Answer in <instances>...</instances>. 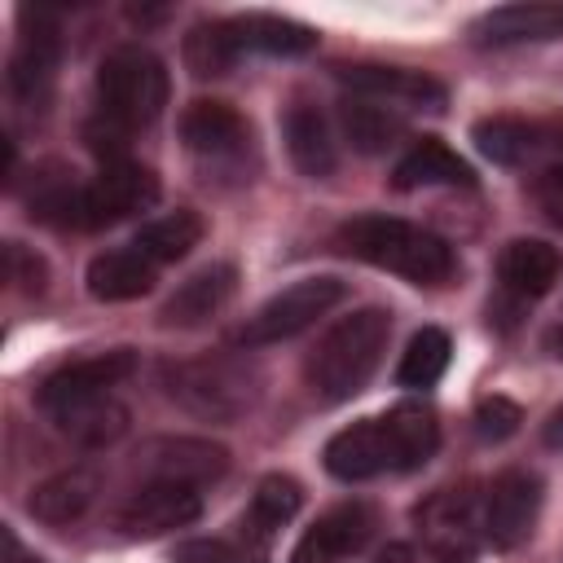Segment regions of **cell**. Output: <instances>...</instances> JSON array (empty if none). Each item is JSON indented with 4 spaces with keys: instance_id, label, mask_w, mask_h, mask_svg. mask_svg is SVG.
<instances>
[{
    "instance_id": "cell-1",
    "label": "cell",
    "mask_w": 563,
    "mask_h": 563,
    "mask_svg": "<svg viewBox=\"0 0 563 563\" xmlns=\"http://www.w3.org/2000/svg\"><path fill=\"white\" fill-rule=\"evenodd\" d=\"M440 444V422L431 405H396L383 418H361L325 444V471L334 479H374L383 471H413Z\"/></svg>"
},
{
    "instance_id": "cell-2",
    "label": "cell",
    "mask_w": 563,
    "mask_h": 563,
    "mask_svg": "<svg viewBox=\"0 0 563 563\" xmlns=\"http://www.w3.org/2000/svg\"><path fill=\"white\" fill-rule=\"evenodd\" d=\"M339 242L356 260L400 273L418 286H444L457 273V255L444 238H435L409 220H396V216H356L339 229Z\"/></svg>"
},
{
    "instance_id": "cell-3",
    "label": "cell",
    "mask_w": 563,
    "mask_h": 563,
    "mask_svg": "<svg viewBox=\"0 0 563 563\" xmlns=\"http://www.w3.org/2000/svg\"><path fill=\"white\" fill-rule=\"evenodd\" d=\"M158 202V176L132 158L106 163L92 185H53L35 198V211L44 220L70 224V229H101L114 220H128Z\"/></svg>"
},
{
    "instance_id": "cell-4",
    "label": "cell",
    "mask_w": 563,
    "mask_h": 563,
    "mask_svg": "<svg viewBox=\"0 0 563 563\" xmlns=\"http://www.w3.org/2000/svg\"><path fill=\"white\" fill-rule=\"evenodd\" d=\"M387 339H391V312L387 308H356L352 317L334 321L308 356L312 391L321 400L356 396L374 378V369L387 352Z\"/></svg>"
},
{
    "instance_id": "cell-5",
    "label": "cell",
    "mask_w": 563,
    "mask_h": 563,
    "mask_svg": "<svg viewBox=\"0 0 563 563\" xmlns=\"http://www.w3.org/2000/svg\"><path fill=\"white\" fill-rule=\"evenodd\" d=\"M97 101L106 123L145 128L167 106V66L141 44H119L97 66Z\"/></svg>"
},
{
    "instance_id": "cell-6",
    "label": "cell",
    "mask_w": 563,
    "mask_h": 563,
    "mask_svg": "<svg viewBox=\"0 0 563 563\" xmlns=\"http://www.w3.org/2000/svg\"><path fill=\"white\" fill-rule=\"evenodd\" d=\"M255 369L233 356H202L167 369V391L198 418L233 422L255 405Z\"/></svg>"
},
{
    "instance_id": "cell-7",
    "label": "cell",
    "mask_w": 563,
    "mask_h": 563,
    "mask_svg": "<svg viewBox=\"0 0 563 563\" xmlns=\"http://www.w3.org/2000/svg\"><path fill=\"white\" fill-rule=\"evenodd\" d=\"M347 295V282L339 277H303L286 290H277L268 303H260L246 325L238 330V343L242 347H264V343H282L299 330H308L317 317H325L334 303H343Z\"/></svg>"
},
{
    "instance_id": "cell-8",
    "label": "cell",
    "mask_w": 563,
    "mask_h": 563,
    "mask_svg": "<svg viewBox=\"0 0 563 563\" xmlns=\"http://www.w3.org/2000/svg\"><path fill=\"white\" fill-rule=\"evenodd\" d=\"M413 519H418L422 541H427L440 559H449V563L471 559V550H475V541H479V528H484V510H479V497L471 493V484L431 493V497L413 510Z\"/></svg>"
},
{
    "instance_id": "cell-9",
    "label": "cell",
    "mask_w": 563,
    "mask_h": 563,
    "mask_svg": "<svg viewBox=\"0 0 563 563\" xmlns=\"http://www.w3.org/2000/svg\"><path fill=\"white\" fill-rule=\"evenodd\" d=\"M57 53H62L57 22L48 13H40V9L35 13L22 9V40H18L13 62H9V88L18 92V101H26V106H44L48 101Z\"/></svg>"
},
{
    "instance_id": "cell-10",
    "label": "cell",
    "mask_w": 563,
    "mask_h": 563,
    "mask_svg": "<svg viewBox=\"0 0 563 563\" xmlns=\"http://www.w3.org/2000/svg\"><path fill=\"white\" fill-rule=\"evenodd\" d=\"M202 515V493L194 484L172 479H145L119 510V528L128 537H158L172 528H185Z\"/></svg>"
},
{
    "instance_id": "cell-11",
    "label": "cell",
    "mask_w": 563,
    "mask_h": 563,
    "mask_svg": "<svg viewBox=\"0 0 563 563\" xmlns=\"http://www.w3.org/2000/svg\"><path fill=\"white\" fill-rule=\"evenodd\" d=\"M132 369H136L132 347H114V352H97V356L70 361V365H62V369H53L44 378L40 405H44V413H57L66 405H79V400H92V396H110V387L123 383Z\"/></svg>"
},
{
    "instance_id": "cell-12",
    "label": "cell",
    "mask_w": 563,
    "mask_h": 563,
    "mask_svg": "<svg viewBox=\"0 0 563 563\" xmlns=\"http://www.w3.org/2000/svg\"><path fill=\"white\" fill-rule=\"evenodd\" d=\"M541 510V479L532 471H501L484 497V537L501 550L528 541Z\"/></svg>"
},
{
    "instance_id": "cell-13",
    "label": "cell",
    "mask_w": 563,
    "mask_h": 563,
    "mask_svg": "<svg viewBox=\"0 0 563 563\" xmlns=\"http://www.w3.org/2000/svg\"><path fill=\"white\" fill-rule=\"evenodd\" d=\"M136 466L145 471V479H172V484H194L202 488L207 479H220L229 466V453L211 440H194V435H163L150 440L136 453Z\"/></svg>"
},
{
    "instance_id": "cell-14",
    "label": "cell",
    "mask_w": 563,
    "mask_h": 563,
    "mask_svg": "<svg viewBox=\"0 0 563 563\" xmlns=\"http://www.w3.org/2000/svg\"><path fill=\"white\" fill-rule=\"evenodd\" d=\"M339 75L356 97L387 101L391 110H444L449 101L440 79L422 70H405V66H343Z\"/></svg>"
},
{
    "instance_id": "cell-15",
    "label": "cell",
    "mask_w": 563,
    "mask_h": 563,
    "mask_svg": "<svg viewBox=\"0 0 563 563\" xmlns=\"http://www.w3.org/2000/svg\"><path fill=\"white\" fill-rule=\"evenodd\" d=\"M374 532V515L369 506L361 501H347V506H334L325 510L295 545L290 563H343L347 554H356Z\"/></svg>"
},
{
    "instance_id": "cell-16",
    "label": "cell",
    "mask_w": 563,
    "mask_h": 563,
    "mask_svg": "<svg viewBox=\"0 0 563 563\" xmlns=\"http://www.w3.org/2000/svg\"><path fill=\"white\" fill-rule=\"evenodd\" d=\"M559 273H563V255L541 238H515L497 260L501 286L519 299H541L545 290H554Z\"/></svg>"
},
{
    "instance_id": "cell-17",
    "label": "cell",
    "mask_w": 563,
    "mask_h": 563,
    "mask_svg": "<svg viewBox=\"0 0 563 563\" xmlns=\"http://www.w3.org/2000/svg\"><path fill=\"white\" fill-rule=\"evenodd\" d=\"M238 290V268L233 264H207L198 268L189 282H180V290L163 303V321L167 325H198L207 317H216Z\"/></svg>"
},
{
    "instance_id": "cell-18",
    "label": "cell",
    "mask_w": 563,
    "mask_h": 563,
    "mask_svg": "<svg viewBox=\"0 0 563 563\" xmlns=\"http://www.w3.org/2000/svg\"><path fill=\"white\" fill-rule=\"evenodd\" d=\"M479 44H537L563 35V4H501L475 22Z\"/></svg>"
},
{
    "instance_id": "cell-19",
    "label": "cell",
    "mask_w": 563,
    "mask_h": 563,
    "mask_svg": "<svg viewBox=\"0 0 563 563\" xmlns=\"http://www.w3.org/2000/svg\"><path fill=\"white\" fill-rule=\"evenodd\" d=\"M158 264L145 260L136 246L123 251H106L88 264V295L101 303H123V299H141L145 290H154Z\"/></svg>"
},
{
    "instance_id": "cell-20",
    "label": "cell",
    "mask_w": 563,
    "mask_h": 563,
    "mask_svg": "<svg viewBox=\"0 0 563 563\" xmlns=\"http://www.w3.org/2000/svg\"><path fill=\"white\" fill-rule=\"evenodd\" d=\"M229 35L238 53H273V57H303L317 48V31L277 13H246L229 18Z\"/></svg>"
},
{
    "instance_id": "cell-21",
    "label": "cell",
    "mask_w": 563,
    "mask_h": 563,
    "mask_svg": "<svg viewBox=\"0 0 563 563\" xmlns=\"http://www.w3.org/2000/svg\"><path fill=\"white\" fill-rule=\"evenodd\" d=\"M97 488H101V479H97L92 466H70V471L48 475L40 488H31L26 506L44 523H70V519H79L97 501Z\"/></svg>"
},
{
    "instance_id": "cell-22",
    "label": "cell",
    "mask_w": 563,
    "mask_h": 563,
    "mask_svg": "<svg viewBox=\"0 0 563 563\" xmlns=\"http://www.w3.org/2000/svg\"><path fill=\"white\" fill-rule=\"evenodd\" d=\"M180 136L194 154H233L246 141V119L224 101H194L180 114Z\"/></svg>"
},
{
    "instance_id": "cell-23",
    "label": "cell",
    "mask_w": 563,
    "mask_h": 563,
    "mask_svg": "<svg viewBox=\"0 0 563 563\" xmlns=\"http://www.w3.org/2000/svg\"><path fill=\"white\" fill-rule=\"evenodd\" d=\"M299 501H303V493H299V484L290 475H264L255 497H251V506H246V515H242V537L264 550L282 532V523L295 519Z\"/></svg>"
},
{
    "instance_id": "cell-24",
    "label": "cell",
    "mask_w": 563,
    "mask_h": 563,
    "mask_svg": "<svg viewBox=\"0 0 563 563\" xmlns=\"http://www.w3.org/2000/svg\"><path fill=\"white\" fill-rule=\"evenodd\" d=\"M286 150L303 176H330L334 172V136L317 106H290L286 114Z\"/></svg>"
},
{
    "instance_id": "cell-25",
    "label": "cell",
    "mask_w": 563,
    "mask_h": 563,
    "mask_svg": "<svg viewBox=\"0 0 563 563\" xmlns=\"http://www.w3.org/2000/svg\"><path fill=\"white\" fill-rule=\"evenodd\" d=\"M471 167L435 136H422L400 163H396V176L391 185L396 189H427V185H471Z\"/></svg>"
},
{
    "instance_id": "cell-26",
    "label": "cell",
    "mask_w": 563,
    "mask_h": 563,
    "mask_svg": "<svg viewBox=\"0 0 563 563\" xmlns=\"http://www.w3.org/2000/svg\"><path fill=\"white\" fill-rule=\"evenodd\" d=\"M48 418L57 422L62 435H70L75 444H88V449H101V444H110V440H119L128 431V409L114 396H92V400L57 409Z\"/></svg>"
},
{
    "instance_id": "cell-27",
    "label": "cell",
    "mask_w": 563,
    "mask_h": 563,
    "mask_svg": "<svg viewBox=\"0 0 563 563\" xmlns=\"http://www.w3.org/2000/svg\"><path fill=\"white\" fill-rule=\"evenodd\" d=\"M339 123L347 132V141L361 150V154H383L387 145H396V136L405 132V119L400 110L383 106V101H369V97H347L339 106Z\"/></svg>"
},
{
    "instance_id": "cell-28",
    "label": "cell",
    "mask_w": 563,
    "mask_h": 563,
    "mask_svg": "<svg viewBox=\"0 0 563 563\" xmlns=\"http://www.w3.org/2000/svg\"><path fill=\"white\" fill-rule=\"evenodd\" d=\"M198 238H202V220L194 211H172V216H158V220L141 224L132 246L154 264H176L198 246Z\"/></svg>"
},
{
    "instance_id": "cell-29",
    "label": "cell",
    "mask_w": 563,
    "mask_h": 563,
    "mask_svg": "<svg viewBox=\"0 0 563 563\" xmlns=\"http://www.w3.org/2000/svg\"><path fill=\"white\" fill-rule=\"evenodd\" d=\"M475 145L484 158H493L501 167H519L537 150V128L523 119H510V114H493V119L475 123Z\"/></svg>"
},
{
    "instance_id": "cell-30",
    "label": "cell",
    "mask_w": 563,
    "mask_h": 563,
    "mask_svg": "<svg viewBox=\"0 0 563 563\" xmlns=\"http://www.w3.org/2000/svg\"><path fill=\"white\" fill-rule=\"evenodd\" d=\"M238 62V44L229 35V22H198L185 35V66L194 79H216Z\"/></svg>"
},
{
    "instance_id": "cell-31",
    "label": "cell",
    "mask_w": 563,
    "mask_h": 563,
    "mask_svg": "<svg viewBox=\"0 0 563 563\" xmlns=\"http://www.w3.org/2000/svg\"><path fill=\"white\" fill-rule=\"evenodd\" d=\"M444 369H449V334L435 330V325H422L409 339L396 378H400V387H431Z\"/></svg>"
},
{
    "instance_id": "cell-32",
    "label": "cell",
    "mask_w": 563,
    "mask_h": 563,
    "mask_svg": "<svg viewBox=\"0 0 563 563\" xmlns=\"http://www.w3.org/2000/svg\"><path fill=\"white\" fill-rule=\"evenodd\" d=\"M471 422H475V435L479 440H506V435L519 431L523 409L515 400H506V396H488V400L475 405V418Z\"/></svg>"
},
{
    "instance_id": "cell-33",
    "label": "cell",
    "mask_w": 563,
    "mask_h": 563,
    "mask_svg": "<svg viewBox=\"0 0 563 563\" xmlns=\"http://www.w3.org/2000/svg\"><path fill=\"white\" fill-rule=\"evenodd\" d=\"M4 273H9V282H18L26 295H40V290H44V260L31 255V251H22L18 242H4Z\"/></svg>"
},
{
    "instance_id": "cell-34",
    "label": "cell",
    "mask_w": 563,
    "mask_h": 563,
    "mask_svg": "<svg viewBox=\"0 0 563 563\" xmlns=\"http://www.w3.org/2000/svg\"><path fill=\"white\" fill-rule=\"evenodd\" d=\"M537 202H541V211H545L554 224H563V172H545V176H541Z\"/></svg>"
},
{
    "instance_id": "cell-35",
    "label": "cell",
    "mask_w": 563,
    "mask_h": 563,
    "mask_svg": "<svg viewBox=\"0 0 563 563\" xmlns=\"http://www.w3.org/2000/svg\"><path fill=\"white\" fill-rule=\"evenodd\" d=\"M180 563H233V554L220 541H194L180 550Z\"/></svg>"
},
{
    "instance_id": "cell-36",
    "label": "cell",
    "mask_w": 563,
    "mask_h": 563,
    "mask_svg": "<svg viewBox=\"0 0 563 563\" xmlns=\"http://www.w3.org/2000/svg\"><path fill=\"white\" fill-rule=\"evenodd\" d=\"M541 440L550 444V449H563V405L545 418V427H541Z\"/></svg>"
},
{
    "instance_id": "cell-37",
    "label": "cell",
    "mask_w": 563,
    "mask_h": 563,
    "mask_svg": "<svg viewBox=\"0 0 563 563\" xmlns=\"http://www.w3.org/2000/svg\"><path fill=\"white\" fill-rule=\"evenodd\" d=\"M4 563H44V559L26 554V550L18 545V537H13V532H4Z\"/></svg>"
},
{
    "instance_id": "cell-38",
    "label": "cell",
    "mask_w": 563,
    "mask_h": 563,
    "mask_svg": "<svg viewBox=\"0 0 563 563\" xmlns=\"http://www.w3.org/2000/svg\"><path fill=\"white\" fill-rule=\"evenodd\" d=\"M378 563H409V545H387L378 554Z\"/></svg>"
},
{
    "instance_id": "cell-39",
    "label": "cell",
    "mask_w": 563,
    "mask_h": 563,
    "mask_svg": "<svg viewBox=\"0 0 563 563\" xmlns=\"http://www.w3.org/2000/svg\"><path fill=\"white\" fill-rule=\"evenodd\" d=\"M550 347H554V352H559V361H563V325L550 334Z\"/></svg>"
}]
</instances>
